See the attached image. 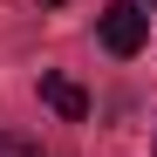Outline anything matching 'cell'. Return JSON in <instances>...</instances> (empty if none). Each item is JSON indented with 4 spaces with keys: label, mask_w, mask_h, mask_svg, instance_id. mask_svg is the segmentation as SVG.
<instances>
[{
    "label": "cell",
    "mask_w": 157,
    "mask_h": 157,
    "mask_svg": "<svg viewBox=\"0 0 157 157\" xmlns=\"http://www.w3.org/2000/svg\"><path fill=\"white\" fill-rule=\"evenodd\" d=\"M48 7H62V0H48Z\"/></svg>",
    "instance_id": "4"
},
{
    "label": "cell",
    "mask_w": 157,
    "mask_h": 157,
    "mask_svg": "<svg viewBox=\"0 0 157 157\" xmlns=\"http://www.w3.org/2000/svg\"><path fill=\"white\" fill-rule=\"evenodd\" d=\"M150 7H157V0H150Z\"/></svg>",
    "instance_id": "5"
},
{
    "label": "cell",
    "mask_w": 157,
    "mask_h": 157,
    "mask_svg": "<svg viewBox=\"0 0 157 157\" xmlns=\"http://www.w3.org/2000/svg\"><path fill=\"white\" fill-rule=\"evenodd\" d=\"M0 157H41L28 137H7V130H0Z\"/></svg>",
    "instance_id": "3"
},
{
    "label": "cell",
    "mask_w": 157,
    "mask_h": 157,
    "mask_svg": "<svg viewBox=\"0 0 157 157\" xmlns=\"http://www.w3.org/2000/svg\"><path fill=\"white\" fill-rule=\"evenodd\" d=\"M144 41H150V14L137 0H109V7H102V48H109V55H137Z\"/></svg>",
    "instance_id": "1"
},
{
    "label": "cell",
    "mask_w": 157,
    "mask_h": 157,
    "mask_svg": "<svg viewBox=\"0 0 157 157\" xmlns=\"http://www.w3.org/2000/svg\"><path fill=\"white\" fill-rule=\"evenodd\" d=\"M41 102H48L55 116H68V123H82V116H89V96L75 89L68 75H41Z\"/></svg>",
    "instance_id": "2"
}]
</instances>
